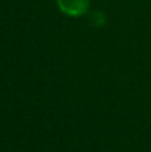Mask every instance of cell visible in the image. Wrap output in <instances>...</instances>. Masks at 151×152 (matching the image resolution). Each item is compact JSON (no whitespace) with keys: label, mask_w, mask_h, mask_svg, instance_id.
<instances>
[{"label":"cell","mask_w":151,"mask_h":152,"mask_svg":"<svg viewBox=\"0 0 151 152\" xmlns=\"http://www.w3.org/2000/svg\"><path fill=\"white\" fill-rule=\"evenodd\" d=\"M58 5L66 15L80 16L87 12L90 0H58Z\"/></svg>","instance_id":"1"}]
</instances>
